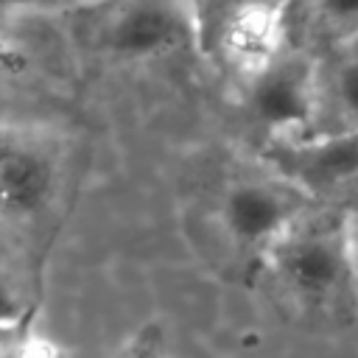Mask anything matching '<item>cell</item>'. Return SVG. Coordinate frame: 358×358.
Returning a JSON list of instances; mask_svg holds the SVG:
<instances>
[{
  "label": "cell",
  "instance_id": "2",
  "mask_svg": "<svg viewBox=\"0 0 358 358\" xmlns=\"http://www.w3.org/2000/svg\"><path fill=\"white\" fill-rule=\"evenodd\" d=\"M73 36L109 59H154L193 48L201 20L196 0H81Z\"/></svg>",
  "mask_w": 358,
  "mask_h": 358
},
{
  "label": "cell",
  "instance_id": "8",
  "mask_svg": "<svg viewBox=\"0 0 358 358\" xmlns=\"http://www.w3.org/2000/svg\"><path fill=\"white\" fill-rule=\"evenodd\" d=\"M358 129V39L316 56V109L308 134Z\"/></svg>",
  "mask_w": 358,
  "mask_h": 358
},
{
  "label": "cell",
  "instance_id": "6",
  "mask_svg": "<svg viewBox=\"0 0 358 358\" xmlns=\"http://www.w3.org/2000/svg\"><path fill=\"white\" fill-rule=\"evenodd\" d=\"M56 145L36 129L0 126V215H39L56 190Z\"/></svg>",
  "mask_w": 358,
  "mask_h": 358
},
{
  "label": "cell",
  "instance_id": "7",
  "mask_svg": "<svg viewBox=\"0 0 358 358\" xmlns=\"http://www.w3.org/2000/svg\"><path fill=\"white\" fill-rule=\"evenodd\" d=\"M288 0H241L224 8L218 20V45L224 56L246 76L268 64L288 36Z\"/></svg>",
  "mask_w": 358,
  "mask_h": 358
},
{
  "label": "cell",
  "instance_id": "11",
  "mask_svg": "<svg viewBox=\"0 0 358 358\" xmlns=\"http://www.w3.org/2000/svg\"><path fill=\"white\" fill-rule=\"evenodd\" d=\"M22 67H25V56H22V50H17L14 42L0 31V76L20 73Z\"/></svg>",
  "mask_w": 358,
  "mask_h": 358
},
{
  "label": "cell",
  "instance_id": "16",
  "mask_svg": "<svg viewBox=\"0 0 358 358\" xmlns=\"http://www.w3.org/2000/svg\"><path fill=\"white\" fill-rule=\"evenodd\" d=\"M232 3H241V0H227V6H232ZM227 6H224V8H227Z\"/></svg>",
  "mask_w": 358,
  "mask_h": 358
},
{
  "label": "cell",
  "instance_id": "14",
  "mask_svg": "<svg viewBox=\"0 0 358 358\" xmlns=\"http://www.w3.org/2000/svg\"><path fill=\"white\" fill-rule=\"evenodd\" d=\"M350 218H352V249H355V266H358V210L355 213L350 210Z\"/></svg>",
  "mask_w": 358,
  "mask_h": 358
},
{
  "label": "cell",
  "instance_id": "3",
  "mask_svg": "<svg viewBox=\"0 0 358 358\" xmlns=\"http://www.w3.org/2000/svg\"><path fill=\"white\" fill-rule=\"evenodd\" d=\"M316 109V56L308 50H280L268 64L249 76L246 112L271 140L302 137L313 126Z\"/></svg>",
  "mask_w": 358,
  "mask_h": 358
},
{
  "label": "cell",
  "instance_id": "1",
  "mask_svg": "<svg viewBox=\"0 0 358 358\" xmlns=\"http://www.w3.org/2000/svg\"><path fill=\"white\" fill-rule=\"evenodd\" d=\"M280 285L305 313L341 319L358 308V266L352 218L341 207L310 204L263 257Z\"/></svg>",
  "mask_w": 358,
  "mask_h": 358
},
{
  "label": "cell",
  "instance_id": "10",
  "mask_svg": "<svg viewBox=\"0 0 358 358\" xmlns=\"http://www.w3.org/2000/svg\"><path fill=\"white\" fill-rule=\"evenodd\" d=\"M115 358H168V344H165L162 327L157 322L137 327L123 341V347L115 352Z\"/></svg>",
  "mask_w": 358,
  "mask_h": 358
},
{
  "label": "cell",
  "instance_id": "9",
  "mask_svg": "<svg viewBox=\"0 0 358 358\" xmlns=\"http://www.w3.org/2000/svg\"><path fill=\"white\" fill-rule=\"evenodd\" d=\"M285 22L288 34L302 31L324 53L358 39V0H288Z\"/></svg>",
  "mask_w": 358,
  "mask_h": 358
},
{
  "label": "cell",
  "instance_id": "4",
  "mask_svg": "<svg viewBox=\"0 0 358 358\" xmlns=\"http://www.w3.org/2000/svg\"><path fill=\"white\" fill-rule=\"evenodd\" d=\"M313 204L296 185L268 168L263 176H238L221 196V227L243 252L266 257L271 243Z\"/></svg>",
  "mask_w": 358,
  "mask_h": 358
},
{
  "label": "cell",
  "instance_id": "5",
  "mask_svg": "<svg viewBox=\"0 0 358 358\" xmlns=\"http://www.w3.org/2000/svg\"><path fill=\"white\" fill-rule=\"evenodd\" d=\"M263 162L313 201L347 193L358 179V129L271 140L263 148Z\"/></svg>",
  "mask_w": 358,
  "mask_h": 358
},
{
  "label": "cell",
  "instance_id": "12",
  "mask_svg": "<svg viewBox=\"0 0 358 358\" xmlns=\"http://www.w3.org/2000/svg\"><path fill=\"white\" fill-rule=\"evenodd\" d=\"M64 3H81V0H0V6H14V8H48Z\"/></svg>",
  "mask_w": 358,
  "mask_h": 358
},
{
  "label": "cell",
  "instance_id": "15",
  "mask_svg": "<svg viewBox=\"0 0 358 358\" xmlns=\"http://www.w3.org/2000/svg\"><path fill=\"white\" fill-rule=\"evenodd\" d=\"M347 196H350V199H355V201H358V179H355V182H352V185H350V187H347Z\"/></svg>",
  "mask_w": 358,
  "mask_h": 358
},
{
  "label": "cell",
  "instance_id": "13",
  "mask_svg": "<svg viewBox=\"0 0 358 358\" xmlns=\"http://www.w3.org/2000/svg\"><path fill=\"white\" fill-rule=\"evenodd\" d=\"M0 358H56V355L53 352H39L34 344H25V347H17V350L3 352Z\"/></svg>",
  "mask_w": 358,
  "mask_h": 358
}]
</instances>
